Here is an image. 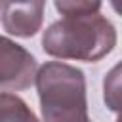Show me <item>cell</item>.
Instances as JSON below:
<instances>
[{
	"instance_id": "4",
	"label": "cell",
	"mask_w": 122,
	"mask_h": 122,
	"mask_svg": "<svg viewBox=\"0 0 122 122\" xmlns=\"http://www.w3.org/2000/svg\"><path fill=\"white\" fill-rule=\"evenodd\" d=\"M46 0H2L0 21L6 32L30 38L42 29Z\"/></svg>"
},
{
	"instance_id": "2",
	"label": "cell",
	"mask_w": 122,
	"mask_h": 122,
	"mask_svg": "<svg viewBox=\"0 0 122 122\" xmlns=\"http://www.w3.org/2000/svg\"><path fill=\"white\" fill-rule=\"evenodd\" d=\"M44 122H74L88 118L86 76L80 69L48 61L34 76Z\"/></svg>"
},
{
	"instance_id": "9",
	"label": "cell",
	"mask_w": 122,
	"mask_h": 122,
	"mask_svg": "<svg viewBox=\"0 0 122 122\" xmlns=\"http://www.w3.org/2000/svg\"><path fill=\"white\" fill-rule=\"evenodd\" d=\"M0 8H2V0H0Z\"/></svg>"
},
{
	"instance_id": "5",
	"label": "cell",
	"mask_w": 122,
	"mask_h": 122,
	"mask_svg": "<svg viewBox=\"0 0 122 122\" xmlns=\"http://www.w3.org/2000/svg\"><path fill=\"white\" fill-rule=\"evenodd\" d=\"M0 122H40V120L19 95L0 92Z\"/></svg>"
},
{
	"instance_id": "3",
	"label": "cell",
	"mask_w": 122,
	"mask_h": 122,
	"mask_svg": "<svg viewBox=\"0 0 122 122\" xmlns=\"http://www.w3.org/2000/svg\"><path fill=\"white\" fill-rule=\"evenodd\" d=\"M36 71L38 63L34 55L21 44L0 34V90L23 92L30 88Z\"/></svg>"
},
{
	"instance_id": "7",
	"label": "cell",
	"mask_w": 122,
	"mask_h": 122,
	"mask_svg": "<svg viewBox=\"0 0 122 122\" xmlns=\"http://www.w3.org/2000/svg\"><path fill=\"white\" fill-rule=\"evenodd\" d=\"M74 122H92V120H90V116H88V118H82V120H74Z\"/></svg>"
},
{
	"instance_id": "8",
	"label": "cell",
	"mask_w": 122,
	"mask_h": 122,
	"mask_svg": "<svg viewBox=\"0 0 122 122\" xmlns=\"http://www.w3.org/2000/svg\"><path fill=\"white\" fill-rule=\"evenodd\" d=\"M111 2H112V4H114V8H116V0H111Z\"/></svg>"
},
{
	"instance_id": "6",
	"label": "cell",
	"mask_w": 122,
	"mask_h": 122,
	"mask_svg": "<svg viewBox=\"0 0 122 122\" xmlns=\"http://www.w3.org/2000/svg\"><path fill=\"white\" fill-rule=\"evenodd\" d=\"M53 4L63 17L90 15V13H99L101 10V0H53Z\"/></svg>"
},
{
	"instance_id": "1",
	"label": "cell",
	"mask_w": 122,
	"mask_h": 122,
	"mask_svg": "<svg viewBox=\"0 0 122 122\" xmlns=\"http://www.w3.org/2000/svg\"><path fill=\"white\" fill-rule=\"evenodd\" d=\"M114 25L101 13L63 17L51 23L42 34V50L57 59L95 63L116 46Z\"/></svg>"
}]
</instances>
